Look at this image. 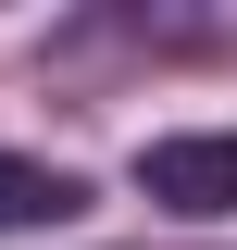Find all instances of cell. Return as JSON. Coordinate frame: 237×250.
Segmentation results:
<instances>
[{
  "mask_svg": "<svg viewBox=\"0 0 237 250\" xmlns=\"http://www.w3.org/2000/svg\"><path fill=\"white\" fill-rule=\"evenodd\" d=\"M138 188H150L175 225H225V213H237V125H187V138H150V150H138Z\"/></svg>",
  "mask_w": 237,
  "mask_h": 250,
  "instance_id": "cell-1",
  "label": "cell"
},
{
  "mask_svg": "<svg viewBox=\"0 0 237 250\" xmlns=\"http://www.w3.org/2000/svg\"><path fill=\"white\" fill-rule=\"evenodd\" d=\"M75 200H88V188L62 175V163H13L0 150V225H62Z\"/></svg>",
  "mask_w": 237,
  "mask_h": 250,
  "instance_id": "cell-2",
  "label": "cell"
}]
</instances>
